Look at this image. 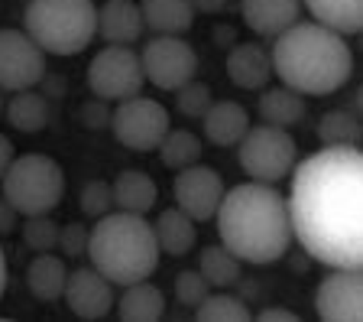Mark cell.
<instances>
[{"label":"cell","instance_id":"cell-34","mask_svg":"<svg viewBox=\"0 0 363 322\" xmlns=\"http://www.w3.org/2000/svg\"><path fill=\"white\" fill-rule=\"evenodd\" d=\"M208 293H211V286H208V280L201 277V270H182V274L175 277V299H179L182 306L195 309Z\"/></svg>","mask_w":363,"mask_h":322},{"label":"cell","instance_id":"cell-32","mask_svg":"<svg viewBox=\"0 0 363 322\" xmlns=\"http://www.w3.org/2000/svg\"><path fill=\"white\" fill-rule=\"evenodd\" d=\"M214 95L211 88L204 82H198V78H191V82H185L182 88H175V107H179L182 117H201L208 107H211Z\"/></svg>","mask_w":363,"mask_h":322},{"label":"cell","instance_id":"cell-20","mask_svg":"<svg viewBox=\"0 0 363 322\" xmlns=\"http://www.w3.org/2000/svg\"><path fill=\"white\" fill-rule=\"evenodd\" d=\"M257 114H259V121L269 124V127L292 131V127H298V124L305 121L308 104H305V95L292 92L286 85H279V88H269V85H266L263 95H259Z\"/></svg>","mask_w":363,"mask_h":322},{"label":"cell","instance_id":"cell-7","mask_svg":"<svg viewBox=\"0 0 363 322\" xmlns=\"http://www.w3.org/2000/svg\"><path fill=\"white\" fill-rule=\"evenodd\" d=\"M237 156H240V169L253 183L279 186L282 179L292 176L295 163H298V146H295L292 134L282 127H269V124H250V131L237 144Z\"/></svg>","mask_w":363,"mask_h":322},{"label":"cell","instance_id":"cell-1","mask_svg":"<svg viewBox=\"0 0 363 322\" xmlns=\"http://www.w3.org/2000/svg\"><path fill=\"white\" fill-rule=\"evenodd\" d=\"M289 192L292 241L311 261L363 267V156L360 146H321L295 163Z\"/></svg>","mask_w":363,"mask_h":322},{"label":"cell","instance_id":"cell-2","mask_svg":"<svg viewBox=\"0 0 363 322\" xmlns=\"http://www.w3.org/2000/svg\"><path fill=\"white\" fill-rule=\"evenodd\" d=\"M218 238L237 261L253 267H269L282 261L292 247L289 205L276 186L240 183L224 192L218 212Z\"/></svg>","mask_w":363,"mask_h":322},{"label":"cell","instance_id":"cell-22","mask_svg":"<svg viewBox=\"0 0 363 322\" xmlns=\"http://www.w3.org/2000/svg\"><path fill=\"white\" fill-rule=\"evenodd\" d=\"M140 14L156 36H185L195 23L191 0H140Z\"/></svg>","mask_w":363,"mask_h":322},{"label":"cell","instance_id":"cell-11","mask_svg":"<svg viewBox=\"0 0 363 322\" xmlns=\"http://www.w3.org/2000/svg\"><path fill=\"white\" fill-rule=\"evenodd\" d=\"M45 78V53L26 30H0V92L36 88Z\"/></svg>","mask_w":363,"mask_h":322},{"label":"cell","instance_id":"cell-17","mask_svg":"<svg viewBox=\"0 0 363 322\" xmlns=\"http://www.w3.org/2000/svg\"><path fill=\"white\" fill-rule=\"evenodd\" d=\"M227 75L237 88L243 92H263L272 78V59L263 46L257 43H237L230 53H227Z\"/></svg>","mask_w":363,"mask_h":322},{"label":"cell","instance_id":"cell-37","mask_svg":"<svg viewBox=\"0 0 363 322\" xmlns=\"http://www.w3.org/2000/svg\"><path fill=\"white\" fill-rule=\"evenodd\" d=\"M16 228H20V212H16V208L10 205L4 195H0V238L13 235Z\"/></svg>","mask_w":363,"mask_h":322},{"label":"cell","instance_id":"cell-15","mask_svg":"<svg viewBox=\"0 0 363 322\" xmlns=\"http://www.w3.org/2000/svg\"><path fill=\"white\" fill-rule=\"evenodd\" d=\"M240 16L257 36L276 39L302 20V0H240Z\"/></svg>","mask_w":363,"mask_h":322},{"label":"cell","instance_id":"cell-38","mask_svg":"<svg viewBox=\"0 0 363 322\" xmlns=\"http://www.w3.org/2000/svg\"><path fill=\"white\" fill-rule=\"evenodd\" d=\"M257 319L259 322H298V313H292V309H282V306H269V309H259Z\"/></svg>","mask_w":363,"mask_h":322},{"label":"cell","instance_id":"cell-9","mask_svg":"<svg viewBox=\"0 0 363 322\" xmlns=\"http://www.w3.org/2000/svg\"><path fill=\"white\" fill-rule=\"evenodd\" d=\"M146 75L140 53H133L130 46H104L88 65V88L94 98L117 104L123 98L143 92Z\"/></svg>","mask_w":363,"mask_h":322},{"label":"cell","instance_id":"cell-8","mask_svg":"<svg viewBox=\"0 0 363 322\" xmlns=\"http://www.w3.org/2000/svg\"><path fill=\"white\" fill-rule=\"evenodd\" d=\"M117 137V144H123L127 150L136 154H150L156 150L159 140L169 134L172 127V117L156 98H143V95H133V98H123L113 104L111 111V124H107Z\"/></svg>","mask_w":363,"mask_h":322},{"label":"cell","instance_id":"cell-31","mask_svg":"<svg viewBox=\"0 0 363 322\" xmlns=\"http://www.w3.org/2000/svg\"><path fill=\"white\" fill-rule=\"evenodd\" d=\"M23 245L33 254L55 251L59 245V222H52V215H26L23 218Z\"/></svg>","mask_w":363,"mask_h":322},{"label":"cell","instance_id":"cell-27","mask_svg":"<svg viewBox=\"0 0 363 322\" xmlns=\"http://www.w3.org/2000/svg\"><path fill=\"white\" fill-rule=\"evenodd\" d=\"M198 270L211 290H230L243 280V261H237L224 245H208L198 254Z\"/></svg>","mask_w":363,"mask_h":322},{"label":"cell","instance_id":"cell-16","mask_svg":"<svg viewBox=\"0 0 363 322\" xmlns=\"http://www.w3.org/2000/svg\"><path fill=\"white\" fill-rule=\"evenodd\" d=\"M146 23L136 0H104L98 10V36L107 46H133Z\"/></svg>","mask_w":363,"mask_h":322},{"label":"cell","instance_id":"cell-21","mask_svg":"<svg viewBox=\"0 0 363 322\" xmlns=\"http://www.w3.org/2000/svg\"><path fill=\"white\" fill-rule=\"evenodd\" d=\"M195 218L182 212V208H162L156 215V225H152V235H156V245L162 254L169 257H185L191 247L198 245V228Z\"/></svg>","mask_w":363,"mask_h":322},{"label":"cell","instance_id":"cell-42","mask_svg":"<svg viewBox=\"0 0 363 322\" xmlns=\"http://www.w3.org/2000/svg\"><path fill=\"white\" fill-rule=\"evenodd\" d=\"M0 114H4V92H0Z\"/></svg>","mask_w":363,"mask_h":322},{"label":"cell","instance_id":"cell-24","mask_svg":"<svg viewBox=\"0 0 363 322\" xmlns=\"http://www.w3.org/2000/svg\"><path fill=\"white\" fill-rule=\"evenodd\" d=\"M65 280H68V267H65V257L55 251H45L36 254L26 267V286L36 299L43 303H55L62 299V290H65Z\"/></svg>","mask_w":363,"mask_h":322},{"label":"cell","instance_id":"cell-26","mask_svg":"<svg viewBox=\"0 0 363 322\" xmlns=\"http://www.w3.org/2000/svg\"><path fill=\"white\" fill-rule=\"evenodd\" d=\"M4 117H7V124L13 131L39 134L49 124V101L36 88H23V92L10 95V101L4 104Z\"/></svg>","mask_w":363,"mask_h":322},{"label":"cell","instance_id":"cell-10","mask_svg":"<svg viewBox=\"0 0 363 322\" xmlns=\"http://www.w3.org/2000/svg\"><path fill=\"white\" fill-rule=\"evenodd\" d=\"M146 82L159 92H175L185 82L198 78V53L182 36H152L140 53Z\"/></svg>","mask_w":363,"mask_h":322},{"label":"cell","instance_id":"cell-35","mask_svg":"<svg viewBox=\"0 0 363 322\" xmlns=\"http://www.w3.org/2000/svg\"><path fill=\"white\" fill-rule=\"evenodd\" d=\"M88 235L91 228L82 222H68V225H59V245H55V251L62 254V257H84L88 254Z\"/></svg>","mask_w":363,"mask_h":322},{"label":"cell","instance_id":"cell-19","mask_svg":"<svg viewBox=\"0 0 363 322\" xmlns=\"http://www.w3.org/2000/svg\"><path fill=\"white\" fill-rule=\"evenodd\" d=\"M113 313L123 322H156L166 316V296L150 280H136L123 286V293L113 299Z\"/></svg>","mask_w":363,"mask_h":322},{"label":"cell","instance_id":"cell-5","mask_svg":"<svg viewBox=\"0 0 363 322\" xmlns=\"http://www.w3.org/2000/svg\"><path fill=\"white\" fill-rule=\"evenodd\" d=\"M23 30L36 39L45 55H78L98 36L94 0H30Z\"/></svg>","mask_w":363,"mask_h":322},{"label":"cell","instance_id":"cell-3","mask_svg":"<svg viewBox=\"0 0 363 322\" xmlns=\"http://www.w3.org/2000/svg\"><path fill=\"white\" fill-rule=\"evenodd\" d=\"M269 59L272 75H279L286 88L305 98L340 92L354 75V53L347 46V36L315 20L311 23L298 20L286 33H279Z\"/></svg>","mask_w":363,"mask_h":322},{"label":"cell","instance_id":"cell-18","mask_svg":"<svg viewBox=\"0 0 363 322\" xmlns=\"http://www.w3.org/2000/svg\"><path fill=\"white\" fill-rule=\"evenodd\" d=\"M204 137L214 146H237L243 134L250 131V111L237 101H211V107L201 114Z\"/></svg>","mask_w":363,"mask_h":322},{"label":"cell","instance_id":"cell-30","mask_svg":"<svg viewBox=\"0 0 363 322\" xmlns=\"http://www.w3.org/2000/svg\"><path fill=\"white\" fill-rule=\"evenodd\" d=\"M318 140L321 146H360L363 140V127L360 117L350 114V111H328L318 121Z\"/></svg>","mask_w":363,"mask_h":322},{"label":"cell","instance_id":"cell-39","mask_svg":"<svg viewBox=\"0 0 363 322\" xmlns=\"http://www.w3.org/2000/svg\"><path fill=\"white\" fill-rule=\"evenodd\" d=\"M191 7H195V14H224L227 10V0H191Z\"/></svg>","mask_w":363,"mask_h":322},{"label":"cell","instance_id":"cell-29","mask_svg":"<svg viewBox=\"0 0 363 322\" xmlns=\"http://www.w3.org/2000/svg\"><path fill=\"white\" fill-rule=\"evenodd\" d=\"M191 313H195L198 322H250L253 319L250 306L230 290H211Z\"/></svg>","mask_w":363,"mask_h":322},{"label":"cell","instance_id":"cell-13","mask_svg":"<svg viewBox=\"0 0 363 322\" xmlns=\"http://www.w3.org/2000/svg\"><path fill=\"white\" fill-rule=\"evenodd\" d=\"M315 313L321 322L363 319V274L360 267H331L315 290Z\"/></svg>","mask_w":363,"mask_h":322},{"label":"cell","instance_id":"cell-33","mask_svg":"<svg viewBox=\"0 0 363 322\" xmlns=\"http://www.w3.org/2000/svg\"><path fill=\"white\" fill-rule=\"evenodd\" d=\"M78 205H82V212L88 215V218H101V215L113 212L111 183H104V179H91V183H84L82 192H78Z\"/></svg>","mask_w":363,"mask_h":322},{"label":"cell","instance_id":"cell-28","mask_svg":"<svg viewBox=\"0 0 363 322\" xmlns=\"http://www.w3.org/2000/svg\"><path fill=\"white\" fill-rule=\"evenodd\" d=\"M159 160H162V166L166 169H185V166H191V163H201V137L198 134H191V131H185V127H169V134L162 140H159Z\"/></svg>","mask_w":363,"mask_h":322},{"label":"cell","instance_id":"cell-12","mask_svg":"<svg viewBox=\"0 0 363 322\" xmlns=\"http://www.w3.org/2000/svg\"><path fill=\"white\" fill-rule=\"evenodd\" d=\"M224 176H220L214 166H204V163H191V166L179 169L172 183V199L175 208L195 218V222H208L214 218L220 199H224Z\"/></svg>","mask_w":363,"mask_h":322},{"label":"cell","instance_id":"cell-40","mask_svg":"<svg viewBox=\"0 0 363 322\" xmlns=\"http://www.w3.org/2000/svg\"><path fill=\"white\" fill-rule=\"evenodd\" d=\"M13 156H16V150H13V144H10V137L0 134V176L7 173V166L13 163Z\"/></svg>","mask_w":363,"mask_h":322},{"label":"cell","instance_id":"cell-6","mask_svg":"<svg viewBox=\"0 0 363 322\" xmlns=\"http://www.w3.org/2000/svg\"><path fill=\"white\" fill-rule=\"evenodd\" d=\"M0 195L26 215H52L65 195V173L62 166L45 154H23L13 156L7 173L0 176Z\"/></svg>","mask_w":363,"mask_h":322},{"label":"cell","instance_id":"cell-23","mask_svg":"<svg viewBox=\"0 0 363 322\" xmlns=\"http://www.w3.org/2000/svg\"><path fill=\"white\" fill-rule=\"evenodd\" d=\"M111 189H113V208H121V212L146 215L159 202L156 183H152V176L143 173V169H123V173H117Z\"/></svg>","mask_w":363,"mask_h":322},{"label":"cell","instance_id":"cell-36","mask_svg":"<svg viewBox=\"0 0 363 322\" xmlns=\"http://www.w3.org/2000/svg\"><path fill=\"white\" fill-rule=\"evenodd\" d=\"M82 124L88 127V131H101V127H107V124H111L107 101H101V98L84 101V104H82Z\"/></svg>","mask_w":363,"mask_h":322},{"label":"cell","instance_id":"cell-4","mask_svg":"<svg viewBox=\"0 0 363 322\" xmlns=\"http://www.w3.org/2000/svg\"><path fill=\"white\" fill-rule=\"evenodd\" d=\"M84 257L113 286H127L136 280H150L159 267L162 251H159L146 215L113 208V212L101 215L98 225L91 228Z\"/></svg>","mask_w":363,"mask_h":322},{"label":"cell","instance_id":"cell-41","mask_svg":"<svg viewBox=\"0 0 363 322\" xmlns=\"http://www.w3.org/2000/svg\"><path fill=\"white\" fill-rule=\"evenodd\" d=\"M7 280H10L7 254H4V247H0V299H4V293H7Z\"/></svg>","mask_w":363,"mask_h":322},{"label":"cell","instance_id":"cell-25","mask_svg":"<svg viewBox=\"0 0 363 322\" xmlns=\"http://www.w3.org/2000/svg\"><path fill=\"white\" fill-rule=\"evenodd\" d=\"M311 20L340 36H354L363 30V0H302Z\"/></svg>","mask_w":363,"mask_h":322},{"label":"cell","instance_id":"cell-14","mask_svg":"<svg viewBox=\"0 0 363 322\" xmlns=\"http://www.w3.org/2000/svg\"><path fill=\"white\" fill-rule=\"evenodd\" d=\"M62 299L65 306L72 309L75 319L84 322H98L107 319L113 313V284L107 277H101L98 270L91 267H75L68 270V280H65V290H62Z\"/></svg>","mask_w":363,"mask_h":322}]
</instances>
